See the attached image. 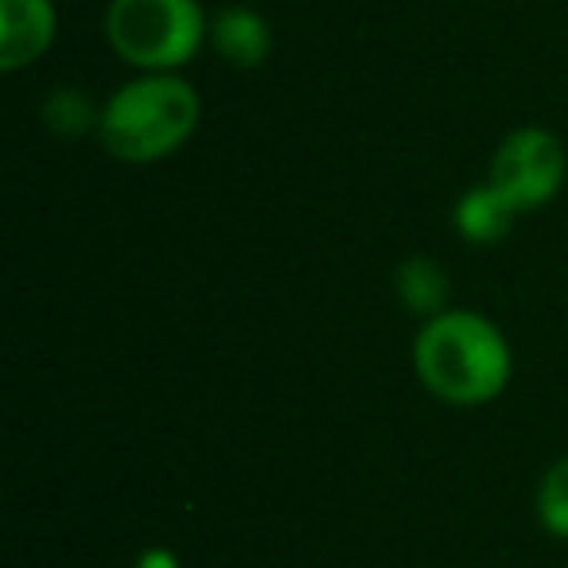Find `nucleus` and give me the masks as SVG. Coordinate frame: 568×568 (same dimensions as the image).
<instances>
[{
	"label": "nucleus",
	"instance_id": "f257e3e1",
	"mask_svg": "<svg viewBox=\"0 0 568 568\" xmlns=\"http://www.w3.org/2000/svg\"><path fill=\"white\" fill-rule=\"evenodd\" d=\"M413 366L420 386L456 409L495 402L514 374L510 343L498 324L464 308H448L420 324L413 339Z\"/></svg>",
	"mask_w": 568,
	"mask_h": 568
},
{
	"label": "nucleus",
	"instance_id": "f03ea898",
	"mask_svg": "<svg viewBox=\"0 0 568 568\" xmlns=\"http://www.w3.org/2000/svg\"><path fill=\"white\" fill-rule=\"evenodd\" d=\"M98 141L121 164H156L199 129V90L183 74H141L105 98Z\"/></svg>",
	"mask_w": 568,
	"mask_h": 568
},
{
	"label": "nucleus",
	"instance_id": "7ed1b4c3",
	"mask_svg": "<svg viewBox=\"0 0 568 568\" xmlns=\"http://www.w3.org/2000/svg\"><path fill=\"white\" fill-rule=\"evenodd\" d=\"M206 24L199 0H110L105 40L141 74L180 71L203 48Z\"/></svg>",
	"mask_w": 568,
	"mask_h": 568
},
{
	"label": "nucleus",
	"instance_id": "20e7f679",
	"mask_svg": "<svg viewBox=\"0 0 568 568\" xmlns=\"http://www.w3.org/2000/svg\"><path fill=\"white\" fill-rule=\"evenodd\" d=\"M568 172L565 144L549 129H514L503 136L487 168V183L514 206V211H537L560 191Z\"/></svg>",
	"mask_w": 568,
	"mask_h": 568
},
{
	"label": "nucleus",
	"instance_id": "39448f33",
	"mask_svg": "<svg viewBox=\"0 0 568 568\" xmlns=\"http://www.w3.org/2000/svg\"><path fill=\"white\" fill-rule=\"evenodd\" d=\"M55 4L51 0H0V71H24L55 43Z\"/></svg>",
	"mask_w": 568,
	"mask_h": 568
},
{
	"label": "nucleus",
	"instance_id": "423d86ee",
	"mask_svg": "<svg viewBox=\"0 0 568 568\" xmlns=\"http://www.w3.org/2000/svg\"><path fill=\"white\" fill-rule=\"evenodd\" d=\"M211 48L226 59L237 71H253L273 55V28L261 12H253L250 4H230L219 17L211 20V32H206Z\"/></svg>",
	"mask_w": 568,
	"mask_h": 568
},
{
	"label": "nucleus",
	"instance_id": "0eeeda50",
	"mask_svg": "<svg viewBox=\"0 0 568 568\" xmlns=\"http://www.w3.org/2000/svg\"><path fill=\"white\" fill-rule=\"evenodd\" d=\"M514 214H518V211H514V206L506 203V199L498 195L487 180H483V183H475L471 191H464V195H459L452 222H456V234L464 237V242L490 245V242H498V237L510 234Z\"/></svg>",
	"mask_w": 568,
	"mask_h": 568
},
{
	"label": "nucleus",
	"instance_id": "6e6552de",
	"mask_svg": "<svg viewBox=\"0 0 568 568\" xmlns=\"http://www.w3.org/2000/svg\"><path fill=\"white\" fill-rule=\"evenodd\" d=\"M394 284H397V301L409 312H417V316L433 320V316H440V312H448L444 308V301H448V276H444V268L436 265V261H428V257L402 261Z\"/></svg>",
	"mask_w": 568,
	"mask_h": 568
},
{
	"label": "nucleus",
	"instance_id": "1a4fd4ad",
	"mask_svg": "<svg viewBox=\"0 0 568 568\" xmlns=\"http://www.w3.org/2000/svg\"><path fill=\"white\" fill-rule=\"evenodd\" d=\"M537 521L545 534L568 541V456L552 459L537 483Z\"/></svg>",
	"mask_w": 568,
	"mask_h": 568
},
{
	"label": "nucleus",
	"instance_id": "9d476101",
	"mask_svg": "<svg viewBox=\"0 0 568 568\" xmlns=\"http://www.w3.org/2000/svg\"><path fill=\"white\" fill-rule=\"evenodd\" d=\"M98 118L102 113H94L90 98L74 87L51 90L48 102H43V121L55 136H82L87 129H98Z\"/></svg>",
	"mask_w": 568,
	"mask_h": 568
},
{
	"label": "nucleus",
	"instance_id": "9b49d317",
	"mask_svg": "<svg viewBox=\"0 0 568 568\" xmlns=\"http://www.w3.org/2000/svg\"><path fill=\"white\" fill-rule=\"evenodd\" d=\"M141 568H175V560H172V557H168V552H164V549H152V552H144Z\"/></svg>",
	"mask_w": 568,
	"mask_h": 568
}]
</instances>
